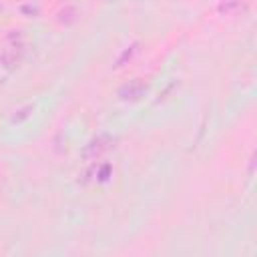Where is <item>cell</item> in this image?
<instances>
[{"mask_svg":"<svg viewBox=\"0 0 257 257\" xmlns=\"http://www.w3.org/2000/svg\"><path fill=\"white\" fill-rule=\"evenodd\" d=\"M24 58V44L22 42H14L8 44L2 52H0V62L4 68H16Z\"/></svg>","mask_w":257,"mask_h":257,"instance_id":"obj_1","label":"cell"},{"mask_svg":"<svg viewBox=\"0 0 257 257\" xmlns=\"http://www.w3.org/2000/svg\"><path fill=\"white\" fill-rule=\"evenodd\" d=\"M112 137L110 135H98L96 139H92L88 145H86V149H84V159H98L102 153H106L108 149H110V145H112Z\"/></svg>","mask_w":257,"mask_h":257,"instance_id":"obj_2","label":"cell"},{"mask_svg":"<svg viewBox=\"0 0 257 257\" xmlns=\"http://www.w3.org/2000/svg\"><path fill=\"white\" fill-rule=\"evenodd\" d=\"M145 92H147V82L141 80V78H135V80L126 82L124 86H120L118 98H122V100H139Z\"/></svg>","mask_w":257,"mask_h":257,"instance_id":"obj_3","label":"cell"},{"mask_svg":"<svg viewBox=\"0 0 257 257\" xmlns=\"http://www.w3.org/2000/svg\"><path fill=\"white\" fill-rule=\"evenodd\" d=\"M247 0H219V12L221 14H233L239 8H243Z\"/></svg>","mask_w":257,"mask_h":257,"instance_id":"obj_4","label":"cell"}]
</instances>
